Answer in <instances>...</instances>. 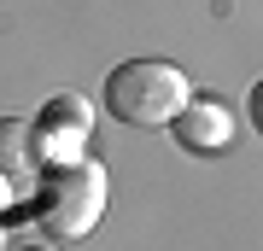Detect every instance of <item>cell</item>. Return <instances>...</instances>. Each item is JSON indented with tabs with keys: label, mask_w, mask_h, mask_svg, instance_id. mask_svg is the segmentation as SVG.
Listing matches in <instances>:
<instances>
[{
	"label": "cell",
	"mask_w": 263,
	"mask_h": 251,
	"mask_svg": "<svg viewBox=\"0 0 263 251\" xmlns=\"http://www.w3.org/2000/svg\"><path fill=\"white\" fill-rule=\"evenodd\" d=\"M100 100H105V117H117L123 129H170L176 111L193 100V82L164 59H129L105 76Z\"/></svg>",
	"instance_id": "1"
},
{
	"label": "cell",
	"mask_w": 263,
	"mask_h": 251,
	"mask_svg": "<svg viewBox=\"0 0 263 251\" xmlns=\"http://www.w3.org/2000/svg\"><path fill=\"white\" fill-rule=\"evenodd\" d=\"M105 199H111V181H105V164H94V158L53 164V169H41V181H35L41 228L59 234V240L94 234V222L105 216Z\"/></svg>",
	"instance_id": "2"
},
{
	"label": "cell",
	"mask_w": 263,
	"mask_h": 251,
	"mask_svg": "<svg viewBox=\"0 0 263 251\" xmlns=\"http://www.w3.org/2000/svg\"><path fill=\"white\" fill-rule=\"evenodd\" d=\"M170 134L181 140V152H199V158H211V152H222L228 140H234V111H228L222 100H211V93H199L176 111L170 123Z\"/></svg>",
	"instance_id": "3"
},
{
	"label": "cell",
	"mask_w": 263,
	"mask_h": 251,
	"mask_svg": "<svg viewBox=\"0 0 263 251\" xmlns=\"http://www.w3.org/2000/svg\"><path fill=\"white\" fill-rule=\"evenodd\" d=\"M0 181L12 187V199L29 193L41 181V152H35V123L0 117Z\"/></svg>",
	"instance_id": "4"
},
{
	"label": "cell",
	"mask_w": 263,
	"mask_h": 251,
	"mask_svg": "<svg viewBox=\"0 0 263 251\" xmlns=\"http://www.w3.org/2000/svg\"><path fill=\"white\" fill-rule=\"evenodd\" d=\"M82 140H88V129H70V123H35L41 169H53V164H76V158H82Z\"/></svg>",
	"instance_id": "5"
},
{
	"label": "cell",
	"mask_w": 263,
	"mask_h": 251,
	"mask_svg": "<svg viewBox=\"0 0 263 251\" xmlns=\"http://www.w3.org/2000/svg\"><path fill=\"white\" fill-rule=\"evenodd\" d=\"M41 123H70V129H94V105L82 93H53L41 105Z\"/></svg>",
	"instance_id": "6"
},
{
	"label": "cell",
	"mask_w": 263,
	"mask_h": 251,
	"mask_svg": "<svg viewBox=\"0 0 263 251\" xmlns=\"http://www.w3.org/2000/svg\"><path fill=\"white\" fill-rule=\"evenodd\" d=\"M246 117H252V129L263 134V82H252V93H246Z\"/></svg>",
	"instance_id": "7"
},
{
	"label": "cell",
	"mask_w": 263,
	"mask_h": 251,
	"mask_svg": "<svg viewBox=\"0 0 263 251\" xmlns=\"http://www.w3.org/2000/svg\"><path fill=\"white\" fill-rule=\"evenodd\" d=\"M6 205H12V187H6V181H0V210H6Z\"/></svg>",
	"instance_id": "8"
},
{
	"label": "cell",
	"mask_w": 263,
	"mask_h": 251,
	"mask_svg": "<svg viewBox=\"0 0 263 251\" xmlns=\"http://www.w3.org/2000/svg\"><path fill=\"white\" fill-rule=\"evenodd\" d=\"M18 251H59V245H18Z\"/></svg>",
	"instance_id": "9"
}]
</instances>
